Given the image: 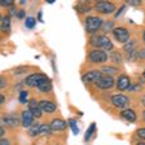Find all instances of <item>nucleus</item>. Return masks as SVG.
Listing matches in <instances>:
<instances>
[{
    "label": "nucleus",
    "mask_w": 145,
    "mask_h": 145,
    "mask_svg": "<svg viewBox=\"0 0 145 145\" xmlns=\"http://www.w3.org/2000/svg\"><path fill=\"white\" fill-rule=\"evenodd\" d=\"M112 104L115 108H126L128 104H130V99L126 96V95H114L112 97Z\"/></svg>",
    "instance_id": "0eeeda50"
},
{
    "label": "nucleus",
    "mask_w": 145,
    "mask_h": 145,
    "mask_svg": "<svg viewBox=\"0 0 145 145\" xmlns=\"http://www.w3.org/2000/svg\"><path fill=\"white\" fill-rule=\"evenodd\" d=\"M136 145H145V142H142V141H140V142H137Z\"/></svg>",
    "instance_id": "a19ab883"
},
{
    "label": "nucleus",
    "mask_w": 145,
    "mask_h": 145,
    "mask_svg": "<svg viewBox=\"0 0 145 145\" xmlns=\"http://www.w3.org/2000/svg\"><path fill=\"white\" fill-rule=\"evenodd\" d=\"M38 20H39V21H43V16H42V12H39V13H38Z\"/></svg>",
    "instance_id": "58836bf2"
},
{
    "label": "nucleus",
    "mask_w": 145,
    "mask_h": 145,
    "mask_svg": "<svg viewBox=\"0 0 145 145\" xmlns=\"http://www.w3.org/2000/svg\"><path fill=\"white\" fill-rule=\"evenodd\" d=\"M103 76V74L99 71V70H91V71L86 72L82 80L84 82V83H96L100 78Z\"/></svg>",
    "instance_id": "1a4fd4ad"
},
{
    "label": "nucleus",
    "mask_w": 145,
    "mask_h": 145,
    "mask_svg": "<svg viewBox=\"0 0 145 145\" xmlns=\"http://www.w3.org/2000/svg\"><path fill=\"white\" fill-rule=\"evenodd\" d=\"M95 130H96V124L92 123V124L89 126V128L87 130V132H86V137H84L86 141H88V140H89L91 137H92V133L95 132Z\"/></svg>",
    "instance_id": "4be33fe9"
},
{
    "label": "nucleus",
    "mask_w": 145,
    "mask_h": 145,
    "mask_svg": "<svg viewBox=\"0 0 145 145\" xmlns=\"http://www.w3.org/2000/svg\"><path fill=\"white\" fill-rule=\"evenodd\" d=\"M128 4H131V5H140L141 0H128Z\"/></svg>",
    "instance_id": "72a5a7b5"
},
{
    "label": "nucleus",
    "mask_w": 145,
    "mask_h": 145,
    "mask_svg": "<svg viewBox=\"0 0 145 145\" xmlns=\"http://www.w3.org/2000/svg\"><path fill=\"white\" fill-rule=\"evenodd\" d=\"M89 43L92 45H95V47H99L100 51H104V52L113 49L112 40L109 39L106 35H93L91 38Z\"/></svg>",
    "instance_id": "f257e3e1"
},
{
    "label": "nucleus",
    "mask_w": 145,
    "mask_h": 145,
    "mask_svg": "<svg viewBox=\"0 0 145 145\" xmlns=\"http://www.w3.org/2000/svg\"><path fill=\"white\" fill-rule=\"evenodd\" d=\"M127 89H130V91H135V92H137V91L141 89V84H139V83H135V84H130V87L127 88Z\"/></svg>",
    "instance_id": "c85d7f7f"
},
{
    "label": "nucleus",
    "mask_w": 145,
    "mask_h": 145,
    "mask_svg": "<svg viewBox=\"0 0 145 145\" xmlns=\"http://www.w3.org/2000/svg\"><path fill=\"white\" fill-rule=\"evenodd\" d=\"M3 135H4V128L0 126V136H3Z\"/></svg>",
    "instance_id": "ea45409f"
},
{
    "label": "nucleus",
    "mask_w": 145,
    "mask_h": 145,
    "mask_svg": "<svg viewBox=\"0 0 145 145\" xmlns=\"http://www.w3.org/2000/svg\"><path fill=\"white\" fill-rule=\"evenodd\" d=\"M76 9H78L80 13H87L88 10H89V7L83 5V4H79V5H76Z\"/></svg>",
    "instance_id": "cd10ccee"
},
{
    "label": "nucleus",
    "mask_w": 145,
    "mask_h": 145,
    "mask_svg": "<svg viewBox=\"0 0 145 145\" xmlns=\"http://www.w3.org/2000/svg\"><path fill=\"white\" fill-rule=\"evenodd\" d=\"M25 16H26L25 10H18V12H17V17H18V18H24Z\"/></svg>",
    "instance_id": "f704fd0d"
},
{
    "label": "nucleus",
    "mask_w": 145,
    "mask_h": 145,
    "mask_svg": "<svg viewBox=\"0 0 145 145\" xmlns=\"http://www.w3.org/2000/svg\"><path fill=\"white\" fill-rule=\"evenodd\" d=\"M44 76H45L44 74H40V72L31 74V75H29L26 79H25V83H26L29 87H36V86H38V83H39V82L42 80Z\"/></svg>",
    "instance_id": "9d476101"
},
{
    "label": "nucleus",
    "mask_w": 145,
    "mask_h": 145,
    "mask_svg": "<svg viewBox=\"0 0 145 145\" xmlns=\"http://www.w3.org/2000/svg\"><path fill=\"white\" fill-rule=\"evenodd\" d=\"M1 124L4 126H9V127H16L21 123V119H18L14 115H5L4 118H1Z\"/></svg>",
    "instance_id": "f8f14e48"
},
{
    "label": "nucleus",
    "mask_w": 145,
    "mask_h": 145,
    "mask_svg": "<svg viewBox=\"0 0 145 145\" xmlns=\"http://www.w3.org/2000/svg\"><path fill=\"white\" fill-rule=\"evenodd\" d=\"M130 84H131L130 78H128L127 75H121L119 79L117 80V88L118 89H121V91L127 89V88L130 87Z\"/></svg>",
    "instance_id": "f3484780"
},
{
    "label": "nucleus",
    "mask_w": 145,
    "mask_h": 145,
    "mask_svg": "<svg viewBox=\"0 0 145 145\" xmlns=\"http://www.w3.org/2000/svg\"><path fill=\"white\" fill-rule=\"evenodd\" d=\"M110 58H112V61L114 63H121L122 62V56L119 52H113L112 56H110Z\"/></svg>",
    "instance_id": "b1692460"
},
{
    "label": "nucleus",
    "mask_w": 145,
    "mask_h": 145,
    "mask_svg": "<svg viewBox=\"0 0 145 145\" xmlns=\"http://www.w3.org/2000/svg\"><path fill=\"white\" fill-rule=\"evenodd\" d=\"M21 122H22V126L26 127V128H30L31 126L34 124V117L29 110H25L21 115Z\"/></svg>",
    "instance_id": "4468645a"
},
{
    "label": "nucleus",
    "mask_w": 145,
    "mask_h": 145,
    "mask_svg": "<svg viewBox=\"0 0 145 145\" xmlns=\"http://www.w3.org/2000/svg\"><path fill=\"white\" fill-rule=\"evenodd\" d=\"M0 5L1 7H12L13 1L12 0H0Z\"/></svg>",
    "instance_id": "7c9ffc66"
},
{
    "label": "nucleus",
    "mask_w": 145,
    "mask_h": 145,
    "mask_svg": "<svg viewBox=\"0 0 145 145\" xmlns=\"http://www.w3.org/2000/svg\"><path fill=\"white\" fill-rule=\"evenodd\" d=\"M27 96H29V93H27L26 91H21V92H20V101H21L22 104H26L27 103Z\"/></svg>",
    "instance_id": "bb28decb"
},
{
    "label": "nucleus",
    "mask_w": 145,
    "mask_h": 145,
    "mask_svg": "<svg viewBox=\"0 0 145 145\" xmlns=\"http://www.w3.org/2000/svg\"><path fill=\"white\" fill-rule=\"evenodd\" d=\"M96 10H99L100 13H104V14H110L115 10V5L109 1H97Z\"/></svg>",
    "instance_id": "423d86ee"
},
{
    "label": "nucleus",
    "mask_w": 145,
    "mask_h": 145,
    "mask_svg": "<svg viewBox=\"0 0 145 145\" xmlns=\"http://www.w3.org/2000/svg\"><path fill=\"white\" fill-rule=\"evenodd\" d=\"M29 112L33 114L34 118H40L42 117V110L39 108V103L36 100H31L29 103Z\"/></svg>",
    "instance_id": "ddd939ff"
},
{
    "label": "nucleus",
    "mask_w": 145,
    "mask_h": 145,
    "mask_svg": "<svg viewBox=\"0 0 145 145\" xmlns=\"http://www.w3.org/2000/svg\"><path fill=\"white\" fill-rule=\"evenodd\" d=\"M101 26L104 27V31H105V33H109L110 30L113 31V29H114V27H113V22H112V21L104 22V25H101Z\"/></svg>",
    "instance_id": "393cba45"
},
{
    "label": "nucleus",
    "mask_w": 145,
    "mask_h": 145,
    "mask_svg": "<svg viewBox=\"0 0 145 145\" xmlns=\"http://www.w3.org/2000/svg\"><path fill=\"white\" fill-rule=\"evenodd\" d=\"M39 108L42 112L53 113V112H56L57 105L54 103H52V101H48V100H42V101H39Z\"/></svg>",
    "instance_id": "9b49d317"
},
{
    "label": "nucleus",
    "mask_w": 145,
    "mask_h": 145,
    "mask_svg": "<svg viewBox=\"0 0 145 145\" xmlns=\"http://www.w3.org/2000/svg\"><path fill=\"white\" fill-rule=\"evenodd\" d=\"M69 124H70V127H71V130L74 131V133H75V135H78L79 130H78V127H76V121H75V119H70Z\"/></svg>",
    "instance_id": "a878e982"
},
{
    "label": "nucleus",
    "mask_w": 145,
    "mask_h": 145,
    "mask_svg": "<svg viewBox=\"0 0 145 145\" xmlns=\"http://www.w3.org/2000/svg\"><path fill=\"white\" fill-rule=\"evenodd\" d=\"M103 25V20L100 17H96V16H89L87 17V20L84 21V27H86V31L88 34H93L99 30L100 27Z\"/></svg>",
    "instance_id": "f03ea898"
},
{
    "label": "nucleus",
    "mask_w": 145,
    "mask_h": 145,
    "mask_svg": "<svg viewBox=\"0 0 145 145\" xmlns=\"http://www.w3.org/2000/svg\"><path fill=\"white\" fill-rule=\"evenodd\" d=\"M0 30L3 31V33H9V31H10V17H9V16H4V17L1 18Z\"/></svg>",
    "instance_id": "6ab92c4d"
},
{
    "label": "nucleus",
    "mask_w": 145,
    "mask_h": 145,
    "mask_svg": "<svg viewBox=\"0 0 145 145\" xmlns=\"http://www.w3.org/2000/svg\"><path fill=\"white\" fill-rule=\"evenodd\" d=\"M135 48H136V42L135 40H128L127 43H124V45H123V49H124V53L128 56L130 53H132L133 51H135Z\"/></svg>",
    "instance_id": "aec40b11"
},
{
    "label": "nucleus",
    "mask_w": 145,
    "mask_h": 145,
    "mask_svg": "<svg viewBox=\"0 0 145 145\" xmlns=\"http://www.w3.org/2000/svg\"><path fill=\"white\" fill-rule=\"evenodd\" d=\"M36 88H38L40 92H49V91H52V82L49 80L47 76H44V78L38 83Z\"/></svg>",
    "instance_id": "dca6fc26"
},
{
    "label": "nucleus",
    "mask_w": 145,
    "mask_h": 145,
    "mask_svg": "<svg viewBox=\"0 0 145 145\" xmlns=\"http://www.w3.org/2000/svg\"><path fill=\"white\" fill-rule=\"evenodd\" d=\"M7 79L4 78V76H0V88H4V87H7Z\"/></svg>",
    "instance_id": "473e14b6"
},
{
    "label": "nucleus",
    "mask_w": 145,
    "mask_h": 145,
    "mask_svg": "<svg viewBox=\"0 0 145 145\" xmlns=\"http://www.w3.org/2000/svg\"><path fill=\"white\" fill-rule=\"evenodd\" d=\"M108 58V53L104 51H100V49H95V51H91L88 53V60L93 63H104Z\"/></svg>",
    "instance_id": "20e7f679"
},
{
    "label": "nucleus",
    "mask_w": 145,
    "mask_h": 145,
    "mask_svg": "<svg viewBox=\"0 0 145 145\" xmlns=\"http://www.w3.org/2000/svg\"><path fill=\"white\" fill-rule=\"evenodd\" d=\"M51 133H52V130L48 124H33V126L29 128V135H30L31 137L38 136V135L47 136V135H51Z\"/></svg>",
    "instance_id": "7ed1b4c3"
},
{
    "label": "nucleus",
    "mask_w": 145,
    "mask_h": 145,
    "mask_svg": "<svg viewBox=\"0 0 145 145\" xmlns=\"http://www.w3.org/2000/svg\"><path fill=\"white\" fill-rule=\"evenodd\" d=\"M25 25H26L27 29H34L36 25V20L34 17H27L26 21H25Z\"/></svg>",
    "instance_id": "5701e85b"
},
{
    "label": "nucleus",
    "mask_w": 145,
    "mask_h": 145,
    "mask_svg": "<svg viewBox=\"0 0 145 145\" xmlns=\"http://www.w3.org/2000/svg\"><path fill=\"white\" fill-rule=\"evenodd\" d=\"M0 145H10V142L7 139H0Z\"/></svg>",
    "instance_id": "c9c22d12"
},
{
    "label": "nucleus",
    "mask_w": 145,
    "mask_h": 145,
    "mask_svg": "<svg viewBox=\"0 0 145 145\" xmlns=\"http://www.w3.org/2000/svg\"><path fill=\"white\" fill-rule=\"evenodd\" d=\"M4 101H5V97H4L3 95H0V106L4 104Z\"/></svg>",
    "instance_id": "e433bc0d"
},
{
    "label": "nucleus",
    "mask_w": 145,
    "mask_h": 145,
    "mask_svg": "<svg viewBox=\"0 0 145 145\" xmlns=\"http://www.w3.org/2000/svg\"><path fill=\"white\" fill-rule=\"evenodd\" d=\"M136 136H137L139 139L144 140L145 139V128H139V130L136 131Z\"/></svg>",
    "instance_id": "c756f323"
},
{
    "label": "nucleus",
    "mask_w": 145,
    "mask_h": 145,
    "mask_svg": "<svg viewBox=\"0 0 145 145\" xmlns=\"http://www.w3.org/2000/svg\"><path fill=\"white\" fill-rule=\"evenodd\" d=\"M48 126L51 127L52 131H63L65 128H66V122L63 121V119L57 118V119H53Z\"/></svg>",
    "instance_id": "2eb2a0df"
},
{
    "label": "nucleus",
    "mask_w": 145,
    "mask_h": 145,
    "mask_svg": "<svg viewBox=\"0 0 145 145\" xmlns=\"http://www.w3.org/2000/svg\"><path fill=\"white\" fill-rule=\"evenodd\" d=\"M121 115H122V118L123 119H126V121H128V122H135L136 121V113L133 112V110H131V109H124L123 112L121 113Z\"/></svg>",
    "instance_id": "a211bd4d"
},
{
    "label": "nucleus",
    "mask_w": 145,
    "mask_h": 145,
    "mask_svg": "<svg viewBox=\"0 0 145 145\" xmlns=\"http://www.w3.org/2000/svg\"><path fill=\"white\" fill-rule=\"evenodd\" d=\"M127 58H128V60H130V61L136 60V58H137V52H136V51H133L132 53H130V54H128V56H127Z\"/></svg>",
    "instance_id": "2f4dec72"
},
{
    "label": "nucleus",
    "mask_w": 145,
    "mask_h": 145,
    "mask_svg": "<svg viewBox=\"0 0 145 145\" xmlns=\"http://www.w3.org/2000/svg\"><path fill=\"white\" fill-rule=\"evenodd\" d=\"M113 35L119 43H127L130 40V31L126 27H115L113 29Z\"/></svg>",
    "instance_id": "39448f33"
},
{
    "label": "nucleus",
    "mask_w": 145,
    "mask_h": 145,
    "mask_svg": "<svg viewBox=\"0 0 145 145\" xmlns=\"http://www.w3.org/2000/svg\"><path fill=\"white\" fill-rule=\"evenodd\" d=\"M100 72L108 74L106 76H112V75H115V74H118V72H119V70H118L117 67H114V66H104Z\"/></svg>",
    "instance_id": "412c9836"
},
{
    "label": "nucleus",
    "mask_w": 145,
    "mask_h": 145,
    "mask_svg": "<svg viewBox=\"0 0 145 145\" xmlns=\"http://www.w3.org/2000/svg\"><path fill=\"white\" fill-rule=\"evenodd\" d=\"M124 9H126V7H124V5H123V7H122V8H121V9H119V12H118V13H117V14H115V17H118V16H121V13H122V12H123Z\"/></svg>",
    "instance_id": "4c0bfd02"
},
{
    "label": "nucleus",
    "mask_w": 145,
    "mask_h": 145,
    "mask_svg": "<svg viewBox=\"0 0 145 145\" xmlns=\"http://www.w3.org/2000/svg\"><path fill=\"white\" fill-rule=\"evenodd\" d=\"M114 84H115V82L113 79V76H101L96 82V86L100 89H110Z\"/></svg>",
    "instance_id": "6e6552de"
}]
</instances>
